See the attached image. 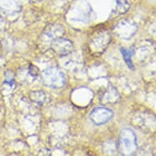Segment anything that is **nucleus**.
Masks as SVG:
<instances>
[{
    "label": "nucleus",
    "instance_id": "1",
    "mask_svg": "<svg viewBox=\"0 0 156 156\" xmlns=\"http://www.w3.org/2000/svg\"><path fill=\"white\" fill-rule=\"evenodd\" d=\"M113 116V113L111 110H108L106 108H97L91 114V119L96 124H102L110 120Z\"/></svg>",
    "mask_w": 156,
    "mask_h": 156
},
{
    "label": "nucleus",
    "instance_id": "2",
    "mask_svg": "<svg viewBox=\"0 0 156 156\" xmlns=\"http://www.w3.org/2000/svg\"><path fill=\"white\" fill-rule=\"evenodd\" d=\"M121 52L123 56V59L125 61L126 64L128 65V66L132 69H134V66H133V62H132V52L128 51V49L121 48Z\"/></svg>",
    "mask_w": 156,
    "mask_h": 156
}]
</instances>
